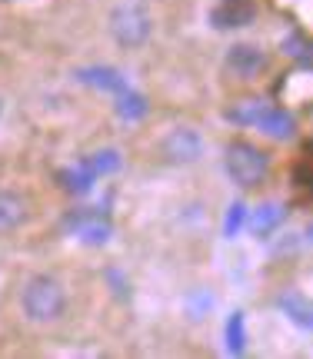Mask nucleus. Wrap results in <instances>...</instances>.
Here are the masks:
<instances>
[{
	"label": "nucleus",
	"instance_id": "19",
	"mask_svg": "<svg viewBox=\"0 0 313 359\" xmlns=\"http://www.w3.org/2000/svg\"><path fill=\"white\" fill-rule=\"evenodd\" d=\"M244 213H247L244 203H234L227 210V219H223V233H227V236H237V230L244 226Z\"/></svg>",
	"mask_w": 313,
	"mask_h": 359
},
{
	"label": "nucleus",
	"instance_id": "7",
	"mask_svg": "<svg viewBox=\"0 0 313 359\" xmlns=\"http://www.w3.org/2000/svg\"><path fill=\"white\" fill-rule=\"evenodd\" d=\"M67 226H70L74 236H80L84 243H91V246H100L110 240V223H107V217L93 213V210H80L74 217H67Z\"/></svg>",
	"mask_w": 313,
	"mask_h": 359
},
{
	"label": "nucleus",
	"instance_id": "15",
	"mask_svg": "<svg viewBox=\"0 0 313 359\" xmlns=\"http://www.w3.org/2000/svg\"><path fill=\"white\" fill-rule=\"evenodd\" d=\"M263 107H267L263 100H244V103H237V107L227 110V120H230V123H240V127H257Z\"/></svg>",
	"mask_w": 313,
	"mask_h": 359
},
{
	"label": "nucleus",
	"instance_id": "10",
	"mask_svg": "<svg viewBox=\"0 0 313 359\" xmlns=\"http://www.w3.org/2000/svg\"><path fill=\"white\" fill-rule=\"evenodd\" d=\"M27 219V200L20 193L0 190V230H13Z\"/></svg>",
	"mask_w": 313,
	"mask_h": 359
},
{
	"label": "nucleus",
	"instance_id": "12",
	"mask_svg": "<svg viewBox=\"0 0 313 359\" xmlns=\"http://www.w3.org/2000/svg\"><path fill=\"white\" fill-rule=\"evenodd\" d=\"M284 217H287V210L280 203H263L253 210V219H250V226H253V233L257 236H267L270 230H277L280 223H284Z\"/></svg>",
	"mask_w": 313,
	"mask_h": 359
},
{
	"label": "nucleus",
	"instance_id": "14",
	"mask_svg": "<svg viewBox=\"0 0 313 359\" xmlns=\"http://www.w3.org/2000/svg\"><path fill=\"white\" fill-rule=\"evenodd\" d=\"M117 114L124 116V120H140V116L147 114V100L137 93V90L124 87L117 93Z\"/></svg>",
	"mask_w": 313,
	"mask_h": 359
},
{
	"label": "nucleus",
	"instance_id": "4",
	"mask_svg": "<svg viewBox=\"0 0 313 359\" xmlns=\"http://www.w3.org/2000/svg\"><path fill=\"white\" fill-rule=\"evenodd\" d=\"M223 67H227V74L240 80H257L267 70V53L253 43H234L223 53Z\"/></svg>",
	"mask_w": 313,
	"mask_h": 359
},
{
	"label": "nucleus",
	"instance_id": "2",
	"mask_svg": "<svg viewBox=\"0 0 313 359\" xmlns=\"http://www.w3.org/2000/svg\"><path fill=\"white\" fill-rule=\"evenodd\" d=\"M110 34L120 47L137 50L144 47L154 34V13L147 0H117V7L110 11Z\"/></svg>",
	"mask_w": 313,
	"mask_h": 359
},
{
	"label": "nucleus",
	"instance_id": "3",
	"mask_svg": "<svg viewBox=\"0 0 313 359\" xmlns=\"http://www.w3.org/2000/svg\"><path fill=\"white\" fill-rule=\"evenodd\" d=\"M223 167H227V177L234 180L240 190H253V187H260L267 180L270 160H267L260 147H253L247 140H234L227 143V150H223Z\"/></svg>",
	"mask_w": 313,
	"mask_h": 359
},
{
	"label": "nucleus",
	"instance_id": "1",
	"mask_svg": "<svg viewBox=\"0 0 313 359\" xmlns=\"http://www.w3.org/2000/svg\"><path fill=\"white\" fill-rule=\"evenodd\" d=\"M20 309L30 323L37 326H47V323H57L67 313V290L57 276H47V273H37L24 283L20 290Z\"/></svg>",
	"mask_w": 313,
	"mask_h": 359
},
{
	"label": "nucleus",
	"instance_id": "17",
	"mask_svg": "<svg viewBox=\"0 0 313 359\" xmlns=\"http://www.w3.org/2000/svg\"><path fill=\"white\" fill-rule=\"evenodd\" d=\"M244 343H247V333H244V313H234L227 320V349L230 353H244Z\"/></svg>",
	"mask_w": 313,
	"mask_h": 359
},
{
	"label": "nucleus",
	"instance_id": "9",
	"mask_svg": "<svg viewBox=\"0 0 313 359\" xmlns=\"http://www.w3.org/2000/svg\"><path fill=\"white\" fill-rule=\"evenodd\" d=\"M77 80L87 83V87L107 90V93H120L127 87V77L120 70H114V67H84V70H77Z\"/></svg>",
	"mask_w": 313,
	"mask_h": 359
},
{
	"label": "nucleus",
	"instance_id": "18",
	"mask_svg": "<svg viewBox=\"0 0 313 359\" xmlns=\"http://www.w3.org/2000/svg\"><path fill=\"white\" fill-rule=\"evenodd\" d=\"M284 53H290L293 60H300V64H310V47H307V40L300 34H290L284 37Z\"/></svg>",
	"mask_w": 313,
	"mask_h": 359
},
{
	"label": "nucleus",
	"instance_id": "6",
	"mask_svg": "<svg viewBox=\"0 0 313 359\" xmlns=\"http://www.w3.org/2000/svg\"><path fill=\"white\" fill-rule=\"evenodd\" d=\"M164 154H167L173 163H194V160H200V154H204V140H200L197 130L177 127V130H170L167 133Z\"/></svg>",
	"mask_w": 313,
	"mask_h": 359
},
{
	"label": "nucleus",
	"instance_id": "16",
	"mask_svg": "<svg viewBox=\"0 0 313 359\" xmlns=\"http://www.w3.org/2000/svg\"><path fill=\"white\" fill-rule=\"evenodd\" d=\"M84 163L91 167L93 177H104V173H114V170L120 167V154L117 150H97V154H91Z\"/></svg>",
	"mask_w": 313,
	"mask_h": 359
},
{
	"label": "nucleus",
	"instance_id": "13",
	"mask_svg": "<svg viewBox=\"0 0 313 359\" xmlns=\"http://www.w3.org/2000/svg\"><path fill=\"white\" fill-rule=\"evenodd\" d=\"M280 309H284V313H287V316L297 323V326H303V330H310V326H313V320H310V303H307L300 293L280 296Z\"/></svg>",
	"mask_w": 313,
	"mask_h": 359
},
{
	"label": "nucleus",
	"instance_id": "8",
	"mask_svg": "<svg viewBox=\"0 0 313 359\" xmlns=\"http://www.w3.org/2000/svg\"><path fill=\"white\" fill-rule=\"evenodd\" d=\"M257 127L267 133V137H274V140H290L293 133H297V123H293V116L287 110H280V107H263L260 120H257Z\"/></svg>",
	"mask_w": 313,
	"mask_h": 359
},
{
	"label": "nucleus",
	"instance_id": "11",
	"mask_svg": "<svg viewBox=\"0 0 313 359\" xmlns=\"http://www.w3.org/2000/svg\"><path fill=\"white\" fill-rule=\"evenodd\" d=\"M93 173H91V167L80 160V163H74V167H67L64 173H60V187H64L67 193H77V196H84V193H91V187H93Z\"/></svg>",
	"mask_w": 313,
	"mask_h": 359
},
{
	"label": "nucleus",
	"instance_id": "5",
	"mask_svg": "<svg viewBox=\"0 0 313 359\" xmlns=\"http://www.w3.org/2000/svg\"><path fill=\"white\" fill-rule=\"evenodd\" d=\"M257 17V4L253 0H220L210 11V24L217 30H240V27L253 24Z\"/></svg>",
	"mask_w": 313,
	"mask_h": 359
}]
</instances>
